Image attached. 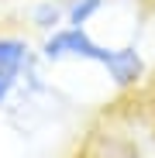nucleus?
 Segmentation results:
<instances>
[{
	"instance_id": "1",
	"label": "nucleus",
	"mask_w": 155,
	"mask_h": 158,
	"mask_svg": "<svg viewBox=\"0 0 155 158\" xmlns=\"http://www.w3.org/2000/svg\"><path fill=\"white\" fill-rule=\"evenodd\" d=\"M41 69L38 59V38L28 31L0 28V114L17 100L21 86Z\"/></svg>"
},
{
	"instance_id": "2",
	"label": "nucleus",
	"mask_w": 155,
	"mask_h": 158,
	"mask_svg": "<svg viewBox=\"0 0 155 158\" xmlns=\"http://www.w3.org/2000/svg\"><path fill=\"white\" fill-rule=\"evenodd\" d=\"M121 120H124L121 114H114V117L103 114V120L86 131L76 158H148L141 148V138L131 127H124Z\"/></svg>"
},
{
	"instance_id": "3",
	"label": "nucleus",
	"mask_w": 155,
	"mask_h": 158,
	"mask_svg": "<svg viewBox=\"0 0 155 158\" xmlns=\"http://www.w3.org/2000/svg\"><path fill=\"white\" fill-rule=\"evenodd\" d=\"M24 24H28V35L35 38L66 28V0H28L24 4Z\"/></svg>"
}]
</instances>
